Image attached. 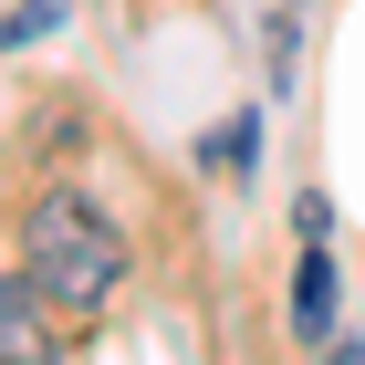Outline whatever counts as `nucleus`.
Masks as SVG:
<instances>
[{"label":"nucleus","instance_id":"1","mask_svg":"<svg viewBox=\"0 0 365 365\" xmlns=\"http://www.w3.org/2000/svg\"><path fill=\"white\" fill-rule=\"evenodd\" d=\"M21 251H31V292H42L53 313H105L115 292H125V240L94 220L84 188H42L31 198Z\"/></svg>","mask_w":365,"mask_h":365},{"label":"nucleus","instance_id":"2","mask_svg":"<svg viewBox=\"0 0 365 365\" xmlns=\"http://www.w3.org/2000/svg\"><path fill=\"white\" fill-rule=\"evenodd\" d=\"M334 303H344V272H334V251L313 240V251L292 261V334H303V344H334Z\"/></svg>","mask_w":365,"mask_h":365},{"label":"nucleus","instance_id":"3","mask_svg":"<svg viewBox=\"0 0 365 365\" xmlns=\"http://www.w3.org/2000/svg\"><path fill=\"white\" fill-rule=\"evenodd\" d=\"M42 313H53V303H42V292H31V272L21 282H0V355H53V334H42Z\"/></svg>","mask_w":365,"mask_h":365},{"label":"nucleus","instance_id":"4","mask_svg":"<svg viewBox=\"0 0 365 365\" xmlns=\"http://www.w3.org/2000/svg\"><path fill=\"white\" fill-rule=\"evenodd\" d=\"M198 157H209V168H251V157H261V115H230V125L198 146Z\"/></svg>","mask_w":365,"mask_h":365},{"label":"nucleus","instance_id":"5","mask_svg":"<svg viewBox=\"0 0 365 365\" xmlns=\"http://www.w3.org/2000/svg\"><path fill=\"white\" fill-rule=\"evenodd\" d=\"M63 21V0H0V42H42Z\"/></svg>","mask_w":365,"mask_h":365}]
</instances>
